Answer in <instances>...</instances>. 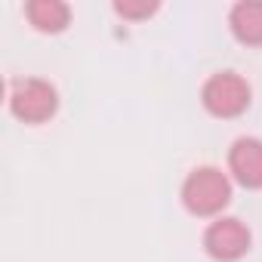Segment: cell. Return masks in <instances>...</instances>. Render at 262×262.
I'll use <instances>...</instances> for the list:
<instances>
[{
	"instance_id": "cell-7",
	"label": "cell",
	"mask_w": 262,
	"mask_h": 262,
	"mask_svg": "<svg viewBox=\"0 0 262 262\" xmlns=\"http://www.w3.org/2000/svg\"><path fill=\"white\" fill-rule=\"evenodd\" d=\"M25 19L40 34H62L71 25V7L65 0H28Z\"/></svg>"
},
{
	"instance_id": "cell-6",
	"label": "cell",
	"mask_w": 262,
	"mask_h": 262,
	"mask_svg": "<svg viewBox=\"0 0 262 262\" xmlns=\"http://www.w3.org/2000/svg\"><path fill=\"white\" fill-rule=\"evenodd\" d=\"M231 37L244 47H262V0H241L228 13Z\"/></svg>"
},
{
	"instance_id": "cell-1",
	"label": "cell",
	"mask_w": 262,
	"mask_h": 262,
	"mask_svg": "<svg viewBox=\"0 0 262 262\" xmlns=\"http://www.w3.org/2000/svg\"><path fill=\"white\" fill-rule=\"evenodd\" d=\"M182 207L198 219H219L231 204V179L219 167H198L182 182Z\"/></svg>"
},
{
	"instance_id": "cell-2",
	"label": "cell",
	"mask_w": 262,
	"mask_h": 262,
	"mask_svg": "<svg viewBox=\"0 0 262 262\" xmlns=\"http://www.w3.org/2000/svg\"><path fill=\"white\" fill-rule=\"evenodd\" d=\"M250 102H253V90L237 71H216L201 86V105L207 108V114L219 120L241 117L250 108Z\"/></svg>"
},
{
	"instance_id": "cell-5",
	"label": "cell",
	"mask_w": 262,
	"mask_h": 262,
	"mask_svg": "<svg viewBox=\"0 0 262 262\" xmlns=\"http://www.w3.org/2000/svg\"><path fill=\"white\" fill-rule=\"evenodd\" d=\"M228 173L241 188L259 191L262 188V139L256 136L234 139L228 148Z\"/></svg>"
},
{
	"instance_id": "cell-8",
	"label": "cell",
	"mask_w": 262,
	"mask_h": 262,
	"mask_svg": "<svg viewBox=\"0 0 262 262\" xmlns=\"http://www.w3.org/2000/svg\"><path fill=\"white\" fill-rule=\"evenodd\" d=\"M158 10H161L158 0H117L114 4V13L126 22H142V19L155 16Z\"/></svg>"
},
{
	"instance_id": "cell-4",
	"label": "cell",
	"mask_w": 262,
	"mask_h": 262,
	"mask_svg": "<svg viewBox=\"0 0 262 262\" xmlns=\"http://www.w3.org/2000/svg\"><path fill=\"white\" fill-rule=\"evenodd\" d=\"M250 247H253V234L247 222L237 216H219L204 231V250L216 262H237L250 253Z\"/></svg>"
},
{
	"instance_id": "cell-3",
	"label": "cell",
	"mask_w": 262,
	"mask_h": 262,
	"mask_svg": "<svg viewBox=\"0 0 262 262\" xmlns=\"http://www.w3.org/2000/svg\"><path fill=\"white\" fill-rule=\"evenodd\" d=\"M10 111L22 123H47L59 111V93L50 80L43 77H22L10 90Z\"/></svg>"
}]
</instances>
